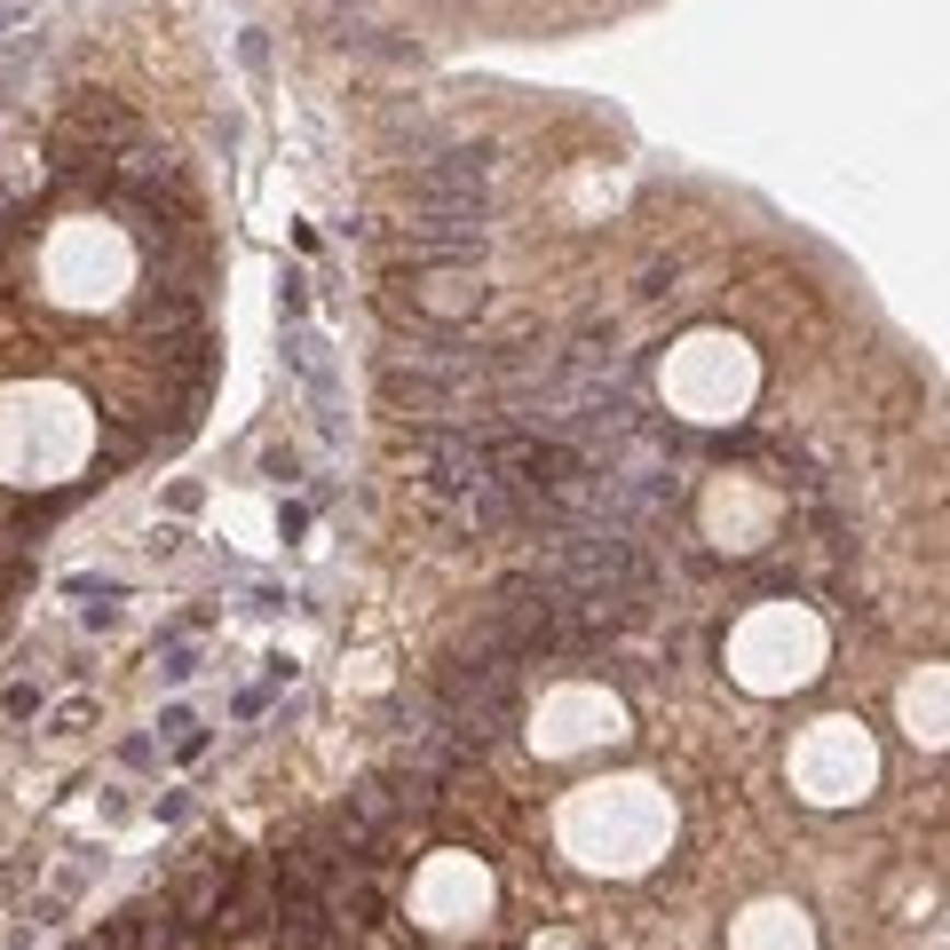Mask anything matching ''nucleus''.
<instances>
[{"instance_id": "obj_1", "label": "nucleus", "mask_w": 950, "mask_h": 950, "mask_svg": "<svg viewBox=\"0 0 950 950\" xmlns=\"http://www.w3.org/2000/svg\"><path fill=\"white\" fill-rule=\"evenodd\" d=\"M95 428L104 413L63 381H9L0 389V484L16 491H63L88 484Z\"/></svg>"}, {"instance_id": "obj_2", "label": "nucleus", "mask_w": 950, "mask_h": 950, "mask_svg": "<svg viewBox=\"0 0 950 950\" xmlns=\"http://www.w3.org/2000/svg\"><path fill=\"white\" fill-rule=\"evenodd\" d=\"M555 847H563V856H579L587 871L634 879V871H650L673 847V800H665V785H650V776L579 785L555 808Z\"/></svg>"}, {"instance_id": "obj_3", "label": "nucleus", "mask_w": 950, "mask_h": 950, "mask_svg": "<svg viewBox=\"0 0 950 950\" xmlns=\"http://www.w3.org/2000/svg\"><path fill=\"white\" fill-rule=\"evenodd\" d=\"M721 658H729V673L753 697H785V690H808L824 673V658H832V626L816 618L808 602H792V594H776V602H753L744 618L729 626V641H721Z\"/></svg>"}, {"instance_id": "obj_4", "label": "nucleus", "mask_w": 950, "mask_h": 950, "mask_svg": "<svg viewBox=\"0 0 950 950\" xmlns=\"http://www.w3.org/2000/svg\"><path fill=\"white\" fill-rule=\"evenodd\" d=\"M658 396H665L682 420H697V428L744 420V413H753V396H761V357L744 349L737 333L697 325V333H682V341L665 349V364H658Z\"/></svg>"}, {"instance_id": "obj_5", "label": "nucleus", "mask_w": 950, "mask_h": 950, "mask_svg": "<svg viewBox=\"0 0 950 950\" xmlns=\"http://www.w3.org/2000/svg\"><path fill=\"white\" fill-rule=\"evenodd\" d=\"M40 278L63 310H119L135 286V246L104 215H63L40 246Z\"/></svg>"}, {"instance_id": "obj_6", "label": "nucleus", "mask_w": 950, "mask_h": 950, "mask_svg": "<svg viewBox=\"0 0 950 950\" xmlns=\"http://www.w3.org/2000/svg\"><path fill=\"white\" fill-rule=\"evenodd\" d=\"M785 776H792V792L808 808H847V800H864L879 785V744H871L864 721L832 712V721L800 729V744L785 753Z\"/></svg>"}, {"instance_id": "obj_7", "label": "nucleus", "mask_w": 950, "mask_h": 950, "mask_svg": "<svg viewBox=\"0 0 950 950\" xmlns=\"http://www.w3.org/2000/svg\"><path fill=\"white\" fill-rule=\"evenodd\" d=\"M491 895H499V879L475 847H436V856H420L413 888H404V919H420L428 935H475L491 919Z\"/></svg>"}, {"instance_id": "obj_8", "label": "nucleus", "mask_w": 950, "mask_h": 950, "mask_svg": "<svg viewBox=\"0 0 950 950\" xmlns=\"http://www.w3.org/2000/svg\"><path fill=\"white\" fill-rule=\"evenodd\" d=\"M626 705L618 690H602V682H555L547 697H538L531 712V744L547 761H570V753H587V744H626Z\"/></svg>"}, {"instance_id": "obj_9", "label": "nucleus", "mask_w": 950, "mask_h": 950, "mask_svg": "<svg viewBox=\"0 0 950 950\" xmlns=\"http://www.w3.org/2000/svg\"><path fill=\"white\" fill-rule=\"evenodd\" d=\"M475 310H484V286H475L467 262H428L420 278H413V317L420 325H460Z\"/></svg>"}, {"instance_id": "obj_10", "label": "nucleus", "mask_w": 950, "mask_h": 950, "mask_svg": "<svg viewBox=\"0 0 950 950\" xmlns=\"http://www.w3.org/2000/svg\"><path fill=\"white\" fill-rule=\"evenodd\" d=\"M729 950H816V927H808L800 903H753L737 919Z\"/></svg>"}, {"instance_id": "obj_11", "label": "nucleus", "mask_w": 950, "mask_h": 950, "mask_svg": "<svg viewBox=\"0 0 950 950\" xmlns=\"http://www.w3.org/2000/svg\"><path fill=\"white\" fill-rule=\"evenodd\" d=\"M935 712H942V673L927 665L919 682H903V721H911V737H919V744L942 737V729H935Z\"/></svg>"}, {"instance_id": "obj_12", "label": "nucleus", "mask_w": 950, "mask_h": 950, "mask_svg": "<svg viewBox=\"0 0 950 950\" xmlns=\"http://www.w3.org/2000/svg\"><path fill=\"white\" fill-rule=\"evenodd\" d=\"M262 467H269V484H293V475H301V452H293V444H269Z\"/></svg>"}, {"instance_id": "obj_13", "label": "nucleus", "mask_w": 950, "mask_h": 950, "mask_svg": "<svg viewBox=\"0 0 950 950\" xmlns=\"http://www.w3.org/2000/svg\"><path fill=\"white\" fill-rule=\"evenodd\" d=\"M0 712H9V721H32V712H40V690H32V682H16L9 697H0Z\"/></svg>"}, {"instance_id": "obj_14", "label": "nucleus", "mask_w": 950, "mask_h": 950, "mask_svg": "<svg viewBox=\"0 0 950 950\" xmlns=\"http://www.w3.org/2000/svg\"><path fill=\"white\" fill-rule=\"evenodd\" d=\"M531 950H587V935H570V927H547V935H538Z\"/></svg>"}, {"instance_id": "obj_15", "label": "nucleus", "mask_w": 950, "mask_h": 950, "mask_svg": "<svg viewBox=\"0 0 950 950\" xmlns=\"http://www.w3.org/2000/svg\"><path fill=\"white\" fill-rule=\"evenodd\" d=\"M198 673V650H166V682H190Z\"/></svg>"}]
</instances>
